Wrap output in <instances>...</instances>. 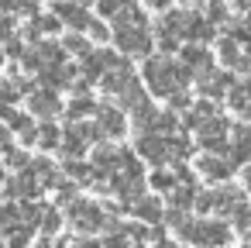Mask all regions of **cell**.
<instances>
[]
</instances>
